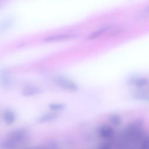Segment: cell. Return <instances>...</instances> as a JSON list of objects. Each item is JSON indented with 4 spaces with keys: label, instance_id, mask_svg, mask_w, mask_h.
<instances>
[{
    "label": "cell",
    "instance_id": "obj_10",
    "mask_svg": "<svg viewBox=\"0 0 149 149\" xmlns=\"http://www.w3.org/2000/svg\"><path fill=\"white\" fill-rule=\"evenodd\" d=\"M73 37V36L71 34H58L56 36H52L45 37L44 38V41L46 42H54V41H58L61 40H64L69 38H71Z\"/></svg>",
    "mask_w": 149,
    "mask_h": 149
},
{
    "label": "cell",
    "instance_id": "obj_12",
    "mask_svg": "<svg viewBox=\"0 0 149 149\" xmlns=\"http://www.w3.org/2000/svg\"><path fill=\"white\" fill-rule=\"evenodd\" d=\"M110 28L109 27H102L99 29L98 30L91 33V34H90L87 37V39L88 40H93V39H95L100 36H101L102 34H104L107 31H108Z\"/></svg>",
    "mask_w": 149,
    "mask_h": 149
},
{
    "label": "cell",
    "instance_id": "obj_8",
    "mask_svg": "<svg viewBox=\"0 0 149 149\" xmlns=\"http://www.w3.org/2000/svg\"><path fill=\"white\" fill-rule=\"evenodd\" d=\"M113 149H138V146L119 139L113 143Z\"/></svg>",
    "mask_w": 149,
    "mask_h": 149
},
{
    "label": "cell",
    "instance_id": "obj_19",
    "mask_svg": "<svg viewBox=\"0 0 149 149\" xmlns=\"http://www.w3.org/2000/svg\"><path fill=\"white\" fill-rule=\"evenodd\" d=\"M144 11H145V12H146L149 13V6H147V7L145 9Z\"/></svg>",
    "mask_w": 149,
    "mask_h": 149
},
{
    "label": "cell",
    "instance_id": "obj_6",
    "mask_svg": "<svg viewBox=\"0 0 149 149\" xmlns=\"http://www.w3.org/2000/svg\"><path fill=\"white\" fill-rule=\"evenodd\" d=\"M58 114L56 112H45L40 115L37 121L41 124H45L52 122L58 118Z\"/></svg>",
    "mask_w": 149,
    "mask_h": 149
},
{
    "label": "cell",
    "instance_id": "obj_7",
    "mask_svg": "<svg viewBox=\"0 0 149 149\" xmlns=\"http://www.w3.org/2000/svg\"><path fill=\"white\" fill-rule=\"evenodd\" d=\"M2 118L6 124L11 125L16 121V115L12 109H6L2 112Z\"/></svg>",
    "mask_w": 149,
    "mask_h": 149
},
{
    "label": "cell",
    "instance_id": "obj_2",
    "mask_svg": "<svg viewBox=\"0 0 149 149\" xmlns=\"http://www.w3.org/2000/svg\"><path fill=\"white\" fill-rule=\"evenodd\" d=\"M145 136L142 123L140 121L134 120L126 126L118 138L139 146Z\"/></svg>",
    "mask_w": 149,
    "mask_h": 149
},
{
    "label": "cell",
    "instance_id": "obj_11",
    "mask_svg": "<svg viewBox=\"0 0 149 149\" xmlns=\"http://www.w3.org/2000/svg\"><path fill=\"white\" fill-rule=\"evenodd\" d=\"M136 100L142 101H149V91L144 90H138L133 94Z\"/></svg>",
    "mask_w": 149,
    "mask_h": 149
},
{
    "label": "cell",
    "instance_id": "obj_3",
    "mask_svg": "<svg viewBox=\"0 0 149 149\" xmlns=\"http://www.w3.org/2000/svg\"><path fill=\"white\" fill-rule=\"evenodd\" d=\"M52 83L61 89L68 92H76L79 89L78 84L73 80L61 75H56L52 79Z\"/></svg>",
    "mask_w": 149,
    "mask_h": 149
},
{
    "label": "cell",
    "instance_id": "obj_14",
    "mask_svg": "<svg viewBox=\"0 0 149 149\" xmlns=\"http://www.w3.org/2000/svg\"><path fill=\"white\" fill-rule=\"evenodd\" d=\"M49 109L52 111L58 112L60 111H63L65 108V105L60 102H52L48 105Z\"/></svg>",
    "mask_w": 149,
    "mask_h": 149
},
{
    "label": "cell",
    "instance_id": "obj_1",
    "mask_svg": "<svg viewBox=\"0 0 149 149\" xmlns=\"http://www.w3.org/2000/svg\"><path fill=\"white\" fill-rule=\"evenodd\" d=\"M30 138V133L26 129L19 128L10 132L1 142L3 149H17L25 144Z\"/></svg>",
    "mask_w": 149,
    "mask_h": 149
},
{
    "label": "cell",
    "instance_id": "obj_16",
    "mask_svg": "<svg viewBox=\"0 0 149 149\" xmlns=\"http://www.w3.org/2000/svg\"><path fill=\"white\" fill-rule=\"evenodd\" d=\"M97 149H113V143H111L110 141H108V143H105L101 144Z\"/></svg>",
    "mask_w": 149,
    "mask_h": 149
},
{
    "label": "cell",
    "instance_id": "obj_13",
    "mask_svg": "<svg viewBox=\"0 0 149 149\" xmlns=\"http://www.w3.org/2000/svg\"><path fill=\"white\" fill-rule=\"evenodd\" d=\"M109 120L112 126H118L122 123V118L117 113L111 114L109 118Z\"/></svg>",
    "mask_w": 149,
    "mask_h": 149
},
{
    "label": "cell",
    "instance_id": "obj_15",
    "mask_svg": "<svg viewBox=\"0 0 149 149\" xmlns=\"http://www.w3.org/2000/svg\"><path fill=\"white\" fill-rule=\"evenodd\" d=\"M138 149H149V135H146L138 146Z\"/></svg>",
    "mask_w": 149,
    "mask_h": 149
},
{
    "label": "cell",
    "instance_id": "obj_4",
    "mask_svg": "<svg viewBox=\"0 0 149 149\" xmlns=\"http://www.w3.org/2000/svg\"><path fill=\"white\" fill-rule=\"evenodd\" d=\"M98 136L102 139L110 141L115 139V131L112 125H103L97 130Z\"/></svg>",
    "mask_w": 149,
    "mask_h": 149
},
{
    "label": "cell",
    "instance_id": "obj_18",
    "mask_svg": "<svg viewBox=\"0 0 149 149\" xmlns=\"http://www.w3.org/2000/svg\"><path fill=\"white\" fill-rule=\"evenodd\" d=\"M26 149H43L42 146L41 147H37L35 148H26Z\"/></svg>",
    "mask_w": 149,
    "mask_h": 149
},
{
    "label": "cell",
    "instance_id": "obj_5",
    "mask_svg": "<svg viewBox=\"0 0 149 149\" xmlns=\"http://www.w3.org/2000/svg\"><path fill=\"white\" fill-rule=\"evenodd\" d=\"M42 88L37 86L29 85L22 90V94L24 97H32L39 95L42 93Z\"/></svg>",
    "mask_w": 149,
    "mask_h": 149
},
{
    "label": "cell",
    "instance_id": "obj_17",
    "mask_svg": "<svg viewBox=\"0 0 149 149\" xmlns=\"http://www.w3.org/2000/svg\"><path fill=\"white\" fill-rule=\"evenodd\" d=\"M12 22L10 20H8L7 21H5L4 22V23H2V25H1V29H3V28H9L10 27L11 24H12Z\"/></svg>",
    "mask_w": 149,
    "mask_h": 149
},
{
    "label": "cell",
    "instance_id": "obj_9",
    "mask_svg": "<svg viewBox=\"0 0 149 149\" xmlns=\"http://www.w3.org/2000/svg\"><path fill=\"white\" fill-rule=\"evenodd\" d=\"M129 82L134 87L140 88L146 86L148 83V80L144 77H136L130 79Z\"/></svg>",
    "mask_w": 149,
    "mask_h": 149
}]
</instances>
